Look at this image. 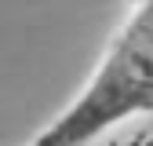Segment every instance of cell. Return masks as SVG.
Masks as SVG:
<instances>
[{"label": "cell", "instance_id": "cell-1", "mask_svg": "<svg viewBox=\"0 0 153 146\" xmlns=\"http://www.w3.org/2000/svg\"><path fill=\"white\" fill-rule=\"evenodd\" d=\"M153 110V0L139 4L106 44L73 102L26 146H91L117 124Z\"/></svg>", "mask_w": 153, "mask_h": 146}]
</instances>
